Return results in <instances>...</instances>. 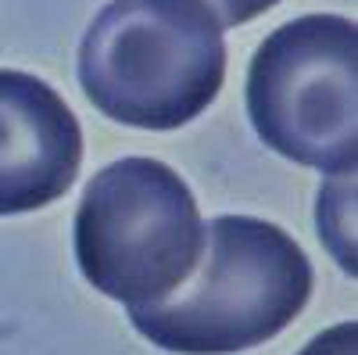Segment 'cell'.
Segmentation results:
<instances>
[{"instance_id": "obj_1", "label": "cell", "mask_w": 358, "mask_h": 355, "mask_svg": "<svg viewBox=\"0 0 358 355\" xmlns=\"http://www.w3.org/2000/svg\"><path fill=\"white\" fill-rule=\"evenodd\" d=\"M315 273L294 237L255 216L204 226L197 265L169 298L129 309L151 344L179 355H233L283 334L312 298Z\"/></svg>"}, {"instance_id": "obj_2", "label": "cell", "mask_w": 358, "mask_h": 355, "mask_svg": "<svg viewBox=\"0 0 358 355\" xmlns=\"http://www.w3.org/2000/svg\"><path fill=\"white\" fill-rule=\"evenodd\" d=\"M226 79V36L204 0H111L79 43V83L133 130H179Z\"/></svg>"}, {"instance_id": "obj_3", "label": "cell", "mask_w": 358, "mask_h": 355, "mask_svg": "<svg viewBox=\"0 0 358 355\" xmlns=\"http://www.w3.org/2000/svg\"><path fill=\"white\" fill-rule=\"evenodd\" d=\"M204 219L158 158H122L86 183L76 209V262L86 284L126 309H147L197 265Z\"/></svg>"}, {"instance_id": "obj_4", "label": "cell", "mask_w": 358, "mask_h": 355, "mask_svg": "<svg viewBox=\"0 0 358 355\" xmlns=\"http://www.w3.org/2000/svg\"><path fill=\"white\" fill-rule=\"evenodd\" d=\"M248 115L276 155L330 176H355L358 29L305 15L268 33L248 69Z\"/></svg>"}, {"instance_id": "obj_5", "label": "cell", "mask_w": 358, "mask_h": 355, "mask_svg": "<svg viewBox=\"0 0 358 355\" xmlns=\"http://www.w3.org/2000/svg\"><path fill=\"white\" fill-rule=\"evenodd\" d=\"M83 130L50 83L0 69V216L36 212L79 176Z\"/></svg>"}, {"instance_id": "obj_6", "label": "cell", "mask_w": 358, "mask_h": 355, "mask_svg": "<svg viewBox=\"0 0 358 355\" xmlns=\"http://www.w3.org/2000/svg\"><path fill=\"white\" fill-rule=\"evenodd\" d=\"M297 355H358V323H337V327L322 330L312 337Z\"/></svg>"}, {"instance_id": "obj_7", "label": "cell", "mask_w": 358, "mask_h": 355, "mask_svg": "<svg viewBox=\"0 0 358 355\" xmlns=\"http://www.w3.org/2000/svg\"><path fill=\"white\" fill-rule=\"evenodd\" d=\"M208 8H212V15L219 18V25H244L258 15H265L268 8H276L280 0H204Z\"/></svg>"}]
</instances>
